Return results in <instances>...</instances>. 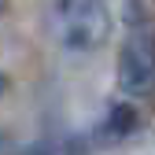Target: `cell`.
<instances>
[{
    "label": "cell",
    "instance_id": "cell-1",
    "mask_svg": "<svg viewBox=\"0 0 155 155\" xmlns=\"http://www.w3.org/2000/svg\"><path fill=\"white\" fill-rule=\"evenodd\" d=\"M59 18H63V45L74 52L100 48L111 37L107 0H59Z\"/></svg>",
    "mask_w": 155,
    "mask_h": 155
},
{
    "label": "cell",
    "instance_id": "cell-2",
    "mask_svg": "<svg viewBox=\"0 0 155 155\" xmlns=\"http://www.w3.org/2000/svg\"><path fill=\"white\" fill-rule=\"evenodd\" d=\"M118 89L126 96H151L155 89V37L151 30H126L118 52Z\"/></svg>",
    "mask_w": 155,
    "mask_h": 155
},
{
    "label": "cell",
    "instance_id": "cell-3",
    "mask_svg": "<svg viewBox=\"0 0 155 155\" xmlns=\"http://www.w3.org/2000/svg\"><path fill=\"white\" fill-rule=\"evenodd\" d=\"M137 126H140V114H137V107H133V104H111L100 137H104L107 144H114V140H126Z\"/></svg>",
    "mask_w": 155,
    "mask_h": 155
},
{
    "label": "cell",
    "instance_id": "cell-4",
    "mask_svg": "<svg viewBox=\"0 0 155 155\" xmlns=\"http://www.w3.org/2000/svg\"><path fill=\"white\" fill-rule=\"evenodd\" d=\"M4 8H8V0H0V11H4Z\"/></svg>",
    "mask_w": 155,
    "mask_h": 155
},
{
    "label": "cell",
    "instance_id": "cell-5",
    "mask_svg": "<svg viewBox=\"0 0 155 155\" xmlns=\"http://www.w3.org/2000/svg\"><path fill=\"white\" fill-rule=\"evenodd\" d=\"M0 92H4V78H0Z\"/></svg>",
    "mask_w": 155,
    "mask_h": 155
}]
</instances>
